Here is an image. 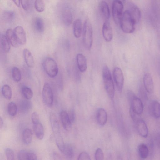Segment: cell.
<instances>
[{
	"mask_svg": "<svg viewBox=\"0 0 160 160\" xmlns=\"http://www.w3.org/2000/svg\"><path fill=\"white\" fill-rule=\"evenodd\" d=\"M136 24L129 11H125L123 12L120 23L122 30L126 33H132L135 30Z\"/></svg>",
	"mask_w": 160,
	"mask_h": 160,
	"instance_id": "7a4b0ae2",
	"label": "cell"
},
{
	"mask_svg": "<svg viewBox=\"0 0 160 160\" xmlns=\"http://www.w3.org/2000/svg\"><path fill=\"white\" fill-rule=\"evenodd\" d=\"M18 158L20 160H36L37 156L34 152L26 150L20 151L18 154Z\"/></svg>",
	"mask_w": 160,
	"mask_h": 160,
	"instance_id": "e0dca14e",
	"label": "cell"
},
{
	"mask_svg": "<svg viewBox=\"0 0 160 160\" xmlns=\"http://www.w3.org/2000/svg\"><path fill=\"white\" fill-rule=\"evenodd\" d=\"M34 27L37 31L42 33L44 30L45 25L43 20L41 18H36L34 21Z\"/></svg>",
	"mask_w": 160,
	"mask_h": 160,
	"instance_id": "f1b7e54d",
	"label": "cell"
},
{
	"mask_svg": "<svg viewBox=\"0 0 160 160\" xmlns=\"http://www.w3.org/2000/svg\"><path fill=\"white\" fill-rule=\"evenodd\" d=\"M73 34L77 38H80L82 32V22L79 19H76L74 22L73 27Z\"/></svg>",
	"mask_w": 160,
	"mask_h": 160,
	"instance_id": "83f0119b",
	"label": "cell"
},
{
	"mask_svg": "<svg viewBox=\"0 0 160 160\" xmlns=\"http://www.w3.org/2000/svg\"><path fill=\"white\" fill-rule=\"evenodd\" d=\"M42 65L46 73L50 77L54 78L57 75L58 72V65L52 58H45L43 62Z\"/></svg>",
	"mask_w": 160,
	"mask_h": 160,
	"instance_id": "277c9868",
	"label": "cell"
},
{
	"mask_svg": "<svg viewBox=\"0 0 160 160\" xmlns=\"http://www.w3.org/2000/svg\"><path fill=\"white\" fill-rule=\"evenodd\" d=\"M4 124L3 121L2 117L0 118V128H1L3 126Z\"/></svg>",
	"mask_w": 160,
	"mask_h": 160,
	"instance_id": "f6af8a7d",
	"label": "cell"
},
{
	"mask_svg": "<svg viewBox=\"0 0 160 160\" xmlns=\"http://www.w3.org/2000/svg\"><path fill=\"white\" fill-rule=\"evenodd\" d=\"M102 33L106 41L110 42L112 39L113 31L110 24L108 21H105L103 23L102 28Z\"/></svg>",
	"mask_w": 160,
	"mask_h": 160,
	"instance_id": "7c38bea8",
	"label": "cell"
},
{
	"mask_svg": "<svg viewBox=\"0 0 160 160\" xmlns=\"http://www.w3.org/2000/svg\"><path fill=\"white\" fill-rule=\"evenodd\" d=\"M60 117L62 124L64 129L66 131L70 130L72 122L68 113L65 111H62L60 113Z\"/></svg>",
	"mask_w": 160,
	"mask_h": 160,
	"instance_id": "2e32d148",
	"label": "cell"
},
{
	"mask_svg": "<svg viewBox=\"0 0 160 160\" xmlns=\"http://www.w3.org/2000/svg\"><path fill=\"white\" fill-rule=\"evenodd\" d=\"M62 153L66 157L69 158H72L74 155L73 149L72 146L68 144H65Z\"/></svg>",
	"mask_w": 160,
	"mask_h": 160,
	"instance_id": "d6a6232c",
	"label": "cell"
},
{
	"mask_svg": "<svg viewBox=\"0 0 160 160\" xmlns=\"http://www.w3.org/2000/svg\"><path fill=\"white\" fill-rule=\"evenodd\" d=\"M119 0L121 1L123 3L125 2V0Z\"/></svg>",
	"mask_w": 160,
	"mask_h": 160,
	"instance_id": "bcb514c9",
	"label": "cell"
},
{
	"mask_svg": "<svg viewBox=\"0 0 160 160\" xmlns=\"http://www.w3.org/2000/svg\"><path fill=\"white\" fill-rule=\"evenodd\" d=\"M23 55L25 62L29 67L32 68L34 65V60L31 52L28 49H24Z\"/></svg>",
	"mask_w": 160,
	"mask_h": 160,
	"instance_id": "7402d4cb",
	"label": "cell"
},
{
	"mask_svg": "<svg viewBox=\"0 0 160 160\" xmlns=\"http://www.w3.org/2000/svg\"><path fill=\"white\" fill-rule=\"evenodd\" d=\"M99 9L101 15L105 21H108L110 16V12L107 3L104 1H101L99 4Z\"/></svg>",
	"mask_w": 160,
	"mask_h": 160,
	"instance_id": "ac0fdd59",
	"label": "cell"
},
{
	"mask_svg": "<svg viewBox=\"0 0 160 160\" xmlns=\"http://www.w3.org/2000/svg\"><path fill=\"white\" fill-rule=\"evenodd\" d=\"M21 92L26 99L30 100L33 97V91L31 88L28 86H23L21 88Z\"/></svg>",
	"mask_w": 160,
	"mask_h": 160,
	"instance_id": "1f68e13d",
	"label": "cell"
},
{
	"mask_svg": "<svg viewBox=\"0 0 160 160\" xmlns=\"http://www.w3.org/2000/svg\"><path fill=\"white\" fill-rule=\"evenodd\" d=\"M22 140L24 144L28 145L32 142V132L31 130L27 128L24 129L22 133Z\"/></svg>",
	"mask_w": 160,
	"mask_h": 160,
	"instance_id": "4316f807",
	"label": "cell"
},
{
	"mask_svg": "<svg viewBox=\"0 0 160 160\" xmlns=\"http://www.w3.org/2000/svg\"><path fill=\"white\" fill-rule=\"evenodd\" d=\"M61 18L63 23L66 26L71 24L72 21V15L71 10L68 6L62 8L61 11Z\"/></svg>",
	"mask_w": 160,
	"mask_h": 160,
	"instance_id": "4fadbf2b",
	"label": "cell"
},
{
	"mask_svg": "<svg viewBox=\"0 0 160 160\" xmlns=\"http://www.w3.org/2000/svg\"><path fill=\"white\" fill-rule=\"evenodd\" d=\"M2 92L3 97L7 100H10L12 97V90L8 85H4L2 88Z\"/></svg>",
	"mask_w": 160,
	"mask_h": 160,
	"instance_id": "4dcf8cb0",
	"label": "cell"
},
{
	"mask_svg": "<svg viewBox=\"0 0 160 160\" xmlns=\"http://www.w3.org/2000/svg\"><path fill=\"white\" fill-rule=\"evenodd\" d=\"M50 121L51 127L54 135L60 133V127L56 115L53 113L50 115Z\"/></svg>",
	"mask_w": 160,
	"mask_h": 160,
	"instance_id": "44dd1931",
	"label": "cell"
},
{
	"mask_svg": "<svg viewBox=\"0 0 160 160\" xmlns=\"http://www.w3.org/2000/svg\"><path fill=\"white\" fill-rule=\"evenodd\" d=\"M8 109L9 115L11 116H14L17 113V106L16 104L13 102L12 101L9 103Z\"/></svg>",
	"mask_w": 160,
	"mask_h": 160,
	"instance_id": "836d02e7",
	"label": "cell"
},
{
	"mask_svg": "<svg viewBox=\"0 0 160 160\" xmlns=\"http://www.w3.org/2000/svg\"><path fill=\"white\" fill-rule=\"evenodd\" d=\"M149 110L152 116L156 118L160 117V103L157 100L152 101L149 105Z\"/></svg>",
	"mask_w": 160,
	"mask_h": 160,
	"instance_id": "9a60e30c",
	"label": "cell"
},
{
	"mask_svg": "<svg viewBox=\"0 0 160 160\" xmlns=\"http://www.w3.org/2000/svg\"><path fill=\"white\" fill-rule=\"evenodd\" d=\"M12 75L13 79L16 82H19L21 78L20 71L16 67H13L12 70Z\"/></svg>",
	"mask_w": 160,
	"mask_h": 160,
	"instance_id": "d590c367",
	"label": "cell"
},
{
	"mask_svg": "<svg viewBox=\"0 0 160 160\" xmlns=\"http://www.w3.org/2000/svg\"><path fill=\"white\" fill-rule=\"evenodd\" d=\"M5 153L7 158L8 160L14 159V153L13 151L11 148H7L5 150Z\"/></svg>",
	"mask_w": 160,
	"mask_h": 160,
	"instance_id": "74e56055",
	"label": "cell"
},
{
	"mask_svg": "<svg viewBox=\"0 0 160 160\" xmlns=\"http://www.w3.org/2000/svg\"><path fill=\"white\" fill-rule=\"evenodd\" d=\"M137 130L141 137L146 138L148 133L147 126L145 122L142 119H138L136 121Z\"/></svg>",
	"mask_w": 160,
	"mask_h": 160,
	"instance_id": "8fae6325",
	"label": "cell"
},
{
	"mask_svg": "<svg viewBox=\"0 0 160 160\" xmlns=\"http://www.w3.org/2000/svg\"><path fill=\"white\" fill-rule=\"evenodd\" d=\"M143 80L144 88L146 92L149 94L153 93L154 91V84L151 74L148 72L145 73Z\"/></svg>",
	"mask_w": 160,
	"mask_h": 160,
	"instance_id": "9c48e42d",
	"label": "cell"
},
{
	"mask_svg": "<svg viewBox=\"0 0 160 160\" xmlns=\"http://www.w3.org/2000/svg\"><path fill=\"white\" fill-rule=\"evenodd\" d=\"M31 118L33 124H35L39 122V117L38 113L36 112H34L31 115Z\"/></svg>",
	"mask_w": 160,
	"mask_h": 160,
	"instance_id": "ab89813d",
	"label": "cell"
},
{
	"mask_svg": "<svg viewBox=\"0 0 160 160\" xmlns=\"http://www.w3.org/2000/svg\"><path fill=\"white\" fill-rule=\"evenodd\" d=\"M14 4L18 7L20 5V0H12Z\"/></svg>",
	"mask_w": 160,
	"mask_h": 160,
	"instance_id": "ee69618b",
	"label": "cell"
},
{
	"mask_svg": "<svg viewBox=\"0 0 160 160\" xmlns=\"http://www.w3.org/2000/svg\"><path fill=\"white\" fill-rule=\"evenodd\" d=\"M128 96L131 101L130 109L137 115H141L143 113L144 109L143 103L142 100L130 91L128 92Z\"/></svg>",
	"mask_w": 160,
	"mask_h": 160,
	"instance_id": "5b68a950",
	"label": "cell"
},
{
	"mask_svg": "<svg viewBox=\"0 0 160 160\" xmlns=\"http://www.w3.org/2000/svg\"><path fill=\"white\" fill-rule=\"evenodd\" d=\"M42 96L43 101L48 107L52 106L54 101V96L52 88L49 83H45L43 85Z\"/></svg>",
	"mask_w": 160,
	"mask_h": 160,
	"instance_id": "52a82bcc",
	"label": "cell"
},
{
	"mask_svg": "<svg viewBox=\"0 0 160 160\" xmlns=\"http://www.w3.org/2000/svg\"><path fill=\"white\" fill-rule=\"evenodd\" d=\"M68 114L71 122H73L75 118V114L74 110L73 109H71Z\"/></svg>",
	"mask_w": 160,
	"mask_h": 160,
	"instance_id": "7bdbcfd3",
	"label": "cell"
},
{
	"mask_svg": "<svg viewBox=\"0 0 160 160\" xmlns=\"http://www.w3.org/2000/svg\"><path fill=\"white\" fill-rule=\"evenodd\" d=\"M34 7L38 12H43L45 9V4L43 0H35L34 2Z\"/></svg>",
	"mask_w": 160,
	"mask_h": 160,
	"instance_id": "8d00e7d4",
	"label": "cell"
},
{
	"mask_svg": "<svg viewBox=\"0 0 160 160\" xmlns=\"http://www.w3.org/2000/svg\"><path fill=\"white\" fill-rule=\"evenodd\" d=\"M138 152L140 157L142 159L146 158L149 153V150L148 146L144 143L140 144L138 148Z\"/></svg>",
	"mask_w": 160,
	"mask_h": 160,
	"instance_id": "d4e9b609",
	"label": "cell"
},
{
	"mask_svg": "<svg viewBox=\"0 0 160 160\" xmlns=\"http://www.w3.org/2000/svg\"><path fill=\"white\" fill-rule=\"evenodd\" d=\"M95 158L97 160H102L104 159V154L101 149L98 148L96 150L95 153Z\"/></svg>",
	"mask_w": 160,
	"mask_h": 160,
	"instance_id": "f35d334b",
	"label": "cell"
},
{
	"mask_svg": "<svg viewBox=\"0 0 160 160\" xmlns=\"http://www.w3.org/2000/svg\"><path fill=\"white\" fill-rule=\"evenodd\" d=\"M128 9L131 16L136 23L138 22L141 18V12L139 8L134 3L130 2L128 4Z\"/></svg>",
	"mask_w": 160,
	"mask_h": 160,
	"instance_id": "5bb4252c",
	"label": "cell"
},
{
	"mask_svg": "<svg viewBox=\"0 0 160 160\" xmlns=\"http://www.w3.org/2000/svg\"><path fill=\"white\" fill-rule=\"evenodd\" d=\"M33 129L37 138L40 140L43 139L44 133L42 124L40 122L33 124Z\"/></svg>",
	"mask_w": 160,
	"mask_h": 160,
	"instance_id": "603a6c76",
	"label": "cell"
},
{
	"mask_svg": "<svg viewBox=\"0 0 160 160\" xmlns=\"http://www.w3.org/2000/svg\"><path fill=\"white\" fill-rule=\"evenodd\" d=\"M32 107V102L29 100L26 99L21 101L19 103V109L22 112H27L31 109Z\"/></svg>",
	"mask_w": 160,
	"mask_h": 160,
	"instance_id": "484cf974",
	"label": "cell"
},
{
	"mask_svg": "<svg viewBox=\"0 0 160 160\" xmlns=\"http://www.w3.org/2000/svg\"><path fill=\"white\" fill-rule=\"evenodd\" d=\"M5 35L12 46L16 48L20 45L17 40L13 30L11 29H8L6 31Z\"/></svg>",
	"mask_w": 160,
	"mask_h": 160,
	"instance_id": "cb8c5ba5",
	"label": "cell"
},
{
	"mask_svg": "<svg viewBox=\"0 0 160 160\" xmlns=\"http://www.w3.org/2000/svg\"><path fill=\"white\" fill-rule=\"evenodd\" d=\"M76 60L78 68L80 71L85 72L87 68L86 59L82 54L79 53L77 55Z\"/></svg>",
	"mask_w": 160,
	"mask_h": 160,
	"instance_id": "d6986e66",
	"label": "cell"
},
{
	"mask_svg": "<svg viewBox=\"0 0 160 160\" xmlns=\"http://www.w3.org/2000/svg\"><path fill=\"white\" fill-rule=\"evenodd\" d=\"M20 3L23 9L28 10L29 8V3L28 0H20Z\"/></svg>",
	"mask_w": 160,
	"mask_h": 160,
	"instance_id": "b9f144b4",
	"label": "cell"
},
{
	"mask_svg": "<svg viewBox=\"0 0 160 160\" xmlns=\"http://www.w3.org/2000/svg\"><path fill=\"white\" fill-rule=\"evenodd\" d=\"M78 160H91L89 154L86 152H82L78 156Z\"/></svg>",
	"mask_w": 160,
	"mask_h": 160,
	"instance_id": "60d3db41",
	"label": "cell"
},
{
	"mask_svg": "<svg viewBox=\"0 0 160 160\" xmlns=\"http://www.w3.org/2000/svg\"><path fill=\"white\" fill-rule=\"evenodd\" d=\"M15 16V13L12 10L5 11L3 13V19L5 21L8 22L12 21L14 18Z\"/></svg>",
	"mask_w": 160,
	"mask_h": 160,
	"instance_id": "e575fe53",
	"label": "cell"
},
{
	"mask_svg": "<svg viewBox=\"0 0 160 160\" xmlns=\"http://www.w3.org/2000/svg\"><path fill=\"white\" fill-rule=\"evenodd\" d=\"M113 76L118 90L120 92L122 91L124 82L123 72L119 67L115 68L113 71Z\"/></svg>",
	"mask_w": 160,
	"mask_h": 160,
	"instance_id": "ba28073f",
	"label": "cell"
},
{
	"mask_svg": "<svg viewBox=\"0 0 160 160\" xmlns=\"http://www.w3.org/2000/svg\"><path fill=\"white\" fill-rule=\"evenodd\" d=\"M102 75L105 89L111 99L113 100L115 94L114 86L110 71L106 65L103 67Z\"/></svg>",
	"mask_w": 160,
	"mask_h": 160,
	"instance_id": "6da1fadb",
	"label": "cell"
},
{
	"mask_svg": "<svg viewBox=\"0 0 160 160\" xmlns=\"http://www.w3.org/2000/svg\"><path fill=\"white\" fill-rule=\"evenodd\" d=\"M96 120L98 123L101 126H103L106 123L107 115L105 110L103 108H99L96 113Z\"/></svg>",
	"mask_w": 160,
	"mask_h": 160,
	"instance_id": "ffe728a7",
	"label": "cell"
},
{
	"mask_svg": "<svg viewBox=\"0 0 160 160\" xmlns=\"http://www.w3.org/2000/svg\"><path fill=\"white\" fill-rule=\"evenodd\" d=\"M83 40L86 48L90 49L93 42V30L91 24L88 20L85 21L83 25Z\"/></svg>",
	"mask_w": 160,
	"mask_h": 160,
	"instance_id": "3957f363",
	"label": "cell"
},
{
	"mask_svg": "<svg viewBox=\"0 0 160 160\" xmlns=\"http://www.w3.org/2000/svg\"><path fill=\"white\" fill-rule=\"evenodd\" d=\"M123 3L119 0H114L112 6V15L115 22L120 24L123 12Z\"/></svg>",
	"mask_w": 160,
	"mask_h": 160,
	"instance_id": "8992f818",
	"label": "cell"
},
{
	"mask_svg": "<svg viewBox=\"0 0 160 160\" xmlns=\"http://www.w3.org/2000/svg\"><path fill=\"white\" fill-rule=\"evenodd\" d=\"M13 31L19 45H23L26 42V34L25 30L22 26H18L16 27Z\"/></svg>",
	"mask_w": 160,
	"mask_h": 160,
	"instance_id": "30bf717a",
	"label": "cell"
},
{
	"mask_svg": "<svg viewBox=\"0 0 160 160\" xmlns=\"http://www.w3.org/2000/svg\"><path fill=\"white\" fill-rule=\"evenodd\" d=\"M0 42L1 47L6 52H9L10 49V43L6 35H2L0 37Z\"/></svg>",
	"mask_w": 160,
	"mask_h": 160,
	"instance_id": "f546056e",
	"label": "cell"
}]
</instances>
